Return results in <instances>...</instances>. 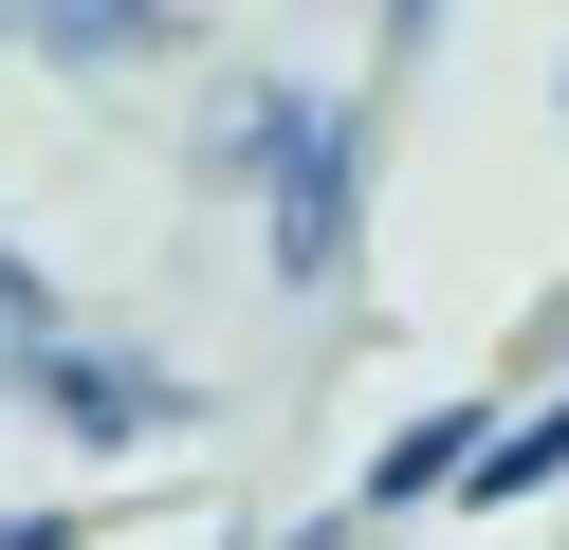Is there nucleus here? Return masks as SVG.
<instances>
[{
	"mask_svg": "<svg viewBox=\"0 0 569 550\" xmlns=\"http://www.w3.org/2000/svg\"><path fill=\"white\" fill-rule=\"evenodd\" d=\"M239 166H276V276L331 293V239H349V110L258 92V110H239Z\"/></svg>",
	"mask_w": 569,
	"mask_h": 550,
	"instance_id": "1",
	"label": "nucleus"
},
{
	"mask_svg": "<svg viewBox=\"0 0 569 550\" xmlns=\"http://www.w3.org/2000/svg\"><path fill=\"white\" fill-rule=\"evenodd\" d=\"M19 403H38L56 440H92V459H129V440H166V422H184V386H166V367L74 349V330H19Z\"/></svg>",
	"mask_w": 569,
	"mask_h": 550,
	"instance_id": "2",
	"label": "nucleus"
},
{
	"mask_svg": "<svg viewBox=\"0 0 569 550\" xmlns=\"http://www.w3.org/2000/svg\"><path fill=\"white\" fill-rule=\"evenodd\" d=\"M459 477H478V513H496V496H551V477H569V403H532V422H515V440H478Z\"/></svg>",
	"mask_w": 569,
	"mask_h": 550,
	"instance_id": "3",
	"label": "nucleus"
},
{
	"mask_svg": "<svg viewBox=\"0 0 569 550\" xmlns=\"http://www.w3.org/2000/svg\"><path fill=\"white\" fill-rule=\"evenodd\" d=\"M459 459H478V403H422V422L386 440V477H368V496H441Z\"/></svg>",
	"mask_w": 569,
	"mask_h": 550,
	"instance_id": "4",
	"label": "nucleus"
},
{
	"mask_svg": "<svg viewBox=\"0 0 569 550\" xmlns=\"http://www.w3.org/2000/svg\"><path fill=\"white\" fill-rule=\"evenodd\" d=\"M56 37H74V56H111V37H148V0H38Z\"/></svg>",
	"mask_w": 569,
	"mask_h": 550,
	"instance_id": "5",
	"label": "nucleus"
},
{
	"mask_svg": "<svg viewBox=\"0 0 569 550\" xmlns=\"http://www.w3.org/2000/svg\"><path fill=\"white\" fill-rule=\"evenodd\" d=\"M19 330H56V293H38V257L0 239V349H19Z\"/></svg>",
	"mask_w": 569,
	"mask_h": 550,
	"instance_id": "6",
	"label": "nucleus"
},
{
	"mask_svg": "<svg viewBox=\"0 0 569 550\" xmlns=\"http://www.w3.org/2000/svg\"><path fill=\"white\" fill-rule=\"evenodd\" d=\"M0 550H92V532H74V513H19V532H0Z\"/></svg>",
	"mask_w": 569,
	"mask_h": 550,
	"instance_id": "7",
	"label": "nucleus"
}]
</instances>
